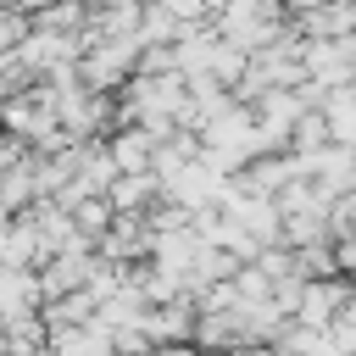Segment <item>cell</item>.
Instances as JSON below:
<instances>
[{"mask_svg": "<svg viewBox=\"0 0 356 356\" xmlns=\"http://www.w3.org/2000/svg\"><path fill=\"white\" fill-rule=\"evenodd\" d=\"M289 17H312V11H323V6H334V0H278Z\"/></svg>", "mask_w": 356, "mask_h": 356, "instance_id": "1", "label": "cell"}]
</instances>
